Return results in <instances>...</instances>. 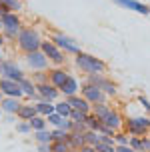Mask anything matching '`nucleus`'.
I'll list each match as a JSON object with an SVG mask.
<instances>
[{"label": "nucleus", "mask_w": 150, "mask_h": 152, "mask_svg": "<svg viewBox=\"0 0 150 152\" xmlns=\"http://www.w3.org/2000/svg\"><path fill=\"white\" fill-rule=\"evenodd\" d=\"M76 66L82 70V72H86V74H102L106 70V62H102L100 58H96V56H92V54L88 52H80L76 54Z\"/></svg>", "instance_id": "f257e3e1"}, {"label": "nucleus", "mask_w": 150, "mask_h": 152, "mask_svg": "<svg viewBox=\"0 0 150 152\" xmlns=\"http://www.w3.org/2000/svg\"><path fill=\"white\" fill-rule=\"evenodd\" d=\"M40 44H42V38L36 28H22L18 32V46L22 52H36V50H40Z\"/></svg>", "instance_id": "f03ea898"}, {"label": "nucleus", "mask_w": 150, "mask_h": 152, "mask_svg": "<svg viewBox=\"0 0 150 152\" xmlns=\"http://www.w3.org/2000/svg\"><path fill=\"white\" fill-rule=\"evenodd\" d=\"M126 130L130 136H138L144 138L150 132V118L148 116H134L126 120Z\"/></svg>", "instance_id": "7ed1b4c3"}, {"label": "nucleus", "mask_w": 150, "mask_h": 152, "mask_svg": "<svg viewBox=\"0 0 150 152\" xmlns=\"http://www.w3.org/2000/svg\"><path fill=\"white\" fill-rule=\"evenodd\" d=\"M2 28H4V38H18V32L22 30L20 18L14 12L2 14Z\"/></svg>", "instance_id": "20e7f679"}, {"label": "nucleus", "mask_w": 150, "mask_h": 152, "mask_svg": "<svg viewBox=\"0 0 150 152\" xmlns=\"http://www.w3.org/2000/svg\"><path fill=\"white\" fill-rule=\"evenodd\" d=\"M40 52L48 58V62H52V64H56V66L64 62V54H62V50H60L58 46H54L50 40H42V44H40Z\"/></svg>", "instance_id": "39448f33"}, {"label": "nucleus", "mask_w": 150, "mask_h": 152, "mask_svg": "<svg viewBox=\"0 0 150 152\" xmlns=\"http://www.w3.org/2000/svg\"><path fill=\"white\" fill-rule=\"evenodd\" d=\"M80 92H82V98L86 100V102H90V106H92V104H104L106 102L104 92L100 90V88H96V86H90V84L84 82Z\"/></svg>", "instance_id": "423d86ee"}, {"label": "nucleus", "mask_w": 150, "mask_h": 152, "mask_svg": "<svg viewBox=\"0 0 150 152\" xmlns=\"http://www.w3.org/2000/svg\"><path fill=\"white\" fill-rule=\"evenodd\" d=\"M0 72H2V78H8V80H14V82H20L24 78L22 68L12 60H4L2 66H0Z\"/></svg>", "instance_id": "0eeeda50"}, {"label": "nucleus", "mask_w": 150, "mask_h": 152, "mask_svg": "<svg viewBox=\"0 0 150 152\" xmlns=\"http://www.w3.org/2000/svg\"><path fill=\"white\" fill-rule=\"evenodd\" d=\"M50 42H52L54 46H58L60 50H66V52H72V54L80 52V46L76 44L70 36H66V34H54Z\"/></svg>", "instance_id": "6e6552de"}, {"label": "nucleus", "mask_w": 150, "mask_h": 152, "mask_svg": "<svg viewBox=\"0 0 150 152\" xmlns=\"http://www.w3.org/2000/svg\"><path fill=\"white\" fill-rule=\"evenodd\" d=\"M0 92L4 94V98H22L20 84L14 80H8V78H0Z\"/></svg>", "instance_id": "1a4fd4ad"}, {"label": "nucleus", "mask_w": 150, "mask_h": 152, "mask_svg": "<svg viewBox=\"0 0 150 152\" xmlns=\"http://www.w3.org/2000/svg\"><path fill=\"white\" fill-rule=\"evenodd\" d=\"M26 62H28L30 68H34L36 72H44V70L48 68V64H50V62H48V58H46V56L40 52V50L26 54Z\"/></svg>", "instance_id": "9d476101"}, {"label": "nucleus", "mask_w": 150, "mask_h": 152, "mask_svg": "<svg viewBox=\"0 0 150 152\" xmlns=\"http://www.w3.org/2000/svg\"><path fill=\"white\" fill-rule=\"evenodd\" d=\"M112 2L118 4V6H122V8H126V10L138 12V14H142V16L150 14V6L144 4V2H140V0H112Z\"/></svg>", "instance_id": "9b49d317"}, {"label": "nucleus", "mask_w": 150, "mask_h": 152, "mask_svg": "<svg viewBox=\"0 0 150 152\" xmlns=\"http://www.w3.org/2000/svg\"><path fill=\"white\" fill-rule=\"evenodd\" d=\"M36 94L40 96L42 102H50V104H54V100L58 98V88H54L50 82L36 84Z\"/></svg>", "instance_id": "f8f14e48"}, {"label": "nucleus", "mask_w": 150, "mask_h": 152, "mask_svg": "<svg viewBox=\"0 0 150 152\" xmlns=\"http://www.w3.org/2000/svg\"><path fill=\"white\" fill-rule=\"evenodd\" d=\"M66 102L70 104V108L72 110H76V112H82V114H90L92 112V106H90V102H86V100L82 98V96H68Z\"/></svg>", "instance_id": "ddd939ff"}, {"label": "nucleus", "mask_w": 150, "mask_h": 152, "mask_svg": "<svg viewBox=\"0 0 150 152\" xmlns=\"http://www.w3.org/2000/svg\"><path fill=\"white\" fill-rule=\"evenodd\" d=\"M70 78V74H68L66 70H60V68H54V70H50V74H48V82L52 84L54 88H62L64 84H66V80Z\"/></svg>", "instance_id": "4468645a"}, {"label": "nucleus", "mask_w": 150, "mask_h": 152, "mask_svg": "<svg viewBox=\"0 0 150 152\" xmlns=\"http://www.w3.org/2000/svg\"><path fill=\"white\" fill-rule=\"evenodd\" d=\"M104 126H108L110 130H114V132H118L120 128H122V116H120L116 110H110V114L104 118V122H102Z\"/></svg>", "instance_id": "2eb2a0df"}, {"label": "nucleus", "mask_w": 150, "mask_h": 152, "mask_svg": "<svg viewBox=\"0 0 150 152\" xmlns=\"http://www.w3.org/2000/svg\"><path fill=\"white\" fill-rule=\"evenodd\" d=\"M20 106H22V102L18 98H2V102H0V110L6 114H16Z\"/></svg>", "instance_id": "dca6fc26"}, {"label": "nucleus", "mask_w": 150, "mask_h": 152, "mask_svg": "<svg viewBox=\"0 0 150 152\" xmlns=\"http://www.w3.org/2000/svg\"><path fill=\"white\" fill-rule=\"evenodd\" d=\"M80 90V84H78V80H76L74 76H70V78H68L66 80V84H64V86H62V88H60V94H64V96H76V92Z\"/></svg>", "instance_id": "f3484780"}, {"label": "nucleus", "mask_w": 150, "mask_h": 152, "mask_svg": "<svg viewBox=\"0 0 150 152\" xmlns=\"http://www.w3.org/2000/svg\"><path fill=\"white\" fill-rule=\"evenodd\" d=\"M18 84H20L22 96H26V98H34V96H36V84L32 82L30 78H26V76H24V78H22Z\"/></svg>", "instance_id": "a211bd4d"}, {"label": "nucleus", "mask_w": 150, "mask_h": 152, "mask_svg": "<svg viewBox=\"0 0 150 152\" xmlns=\"http://www.w3.org/2000/svg\"><path fill=\"white\" fill-rule=\"evenodd\" d=\"M16 116L20 118V120H32L34 116H38L36 112V106H30V104H22V106L18 108V112H16Z\"/></svg>", "instance_id": "6ab92c4d"}, {"label": "nucleus", "mask_w": 150, "mask_h": 152, "mask_svg": "<svg viewBox=\"0 0 150 152\" xmlns=\"http://www.w3.org/2000/svg\"><path fill=\"white\" fill-rule=\"evenodd\" d=\"M100 90L104 92V96H118V86H116L110 78H104V80H102Z\"/></svg>", "instance_id": "aec40b11"}, {"label": "nucleus", "mask_w": 150, "mask_h": 152, "mask_svg": "<svg viewBox=\"0 0 150 152\" xmlns=\"http://www.w3.org/2000/svg\"><path fill=\"white\" fill-rule=\"evenodd\" d=\"M66 144H68V148H70V150H80V148L84 146L82 134H74V132H70V136H68Z\"/></svg>", "instance_id": "412c9836"}, {"label": "nucleus", "mask_w": 150, "mask_h": 152, "mask_svg": "<svg viewBox=\"0 0 150 152\" xmlns=\"http://www.w3.org/2000/svg\"><path fill=\"white\" fill-rule=\"evenodd\" d=\"M54 112L58 114L60 118H68V116H70V112H72V108H70V104H68L66 100H60V102H56V104H54Z\"/></svg>", "instance_id": "4be33fe9"}, {"label": "nucleus", "mask_w": 150, "mask_h": 152, "mask_svg": "<svg viewBox=\"0 0 150 152\" xmlns=\"http://www.w3.org/2000/svg\"><path fill=\"white\" fill-rule=\"evenodd\" d=\"M110 110H112V108L106 106V104H94V108H92V112H90V114H94L100 122H104V118L110 114Z\"/></svg>", "instance_id": "5701e85b"}, {"label": "nucleus", "mask_w": 150, "mask_h": 152, "mask_svg": "<svg viewBox=\"0 0 150 152\" xmlns=\"http://www.w3.org/2000/svg\"><path fill=\"white\" fill-rule=\"evenodd\" d=\"M36 112L38 116H42V118H46V116H50V114L54 112V104H50V102H38L36 104Z\"/></svg>", "instance_id": "b1692460"}, {"label": "nucleus", "mask_w": 150, "mask_h": 152, "mask_svg": "<svg viewBox=\"0 0 150 152\" xmlns=\"http://www.w3.org/2000/svg\"><path fill=\"white\" fill-rule=\"evenodd\" d=\"M82 138H84V146H96L100 142V134L98 132H92V130H86L82 134Z\"/></svg>", "instance_id": "393cba45"}, {"label": "nucleus", "mask_w": 150, "mask_h": 152, "mask_svg": "<svg viewBox=\"0 0 150 152\" xmlns=\"http://www.w3.org/2000/svg\"><path fill=\"white\" fill-rule=\"evenodd\" d=\"M30 128L34 130V132H40V130H46V118H42V116H34L32 120H28Z\"/></svg>", "instance_id": "a878e982"}, {"label": "nucleus", "mask_w": 150, "mask_h": 152, "mask_svg": "<svg viewBox=\"0 0 150 152\" xmlns=\"http://www.w3.org/2000/svg\"><path fill=\"white\" fill-rule=\"evenodd\" d=\"M100 126H102V122L98 120L94 114H88V116H86V128H88V130L98 132V130H100Z\"/></svg>", "instance_id": "bb28decb"}, {"label": "nucleus", "mask_w": 150, "mask_h": 152, "mask_svg": "<svg viewBox=\"0 0 150 152\" xmlns=\"http://www.w3.org/2000/svg\"><path fill=\"white\" fill-rule=\"evenodd\" d=\"M50 134H52V142H66L68 136H70V132H66V130H62V128L52 130Z\"/></svg>", "instance_id": "cd10ccee"}, {"label": "nucleus", "mask_w": 150, "mask_h": 152, "mask_svg": "<svg viewBox=\"0 0 150 152\" xmlns=\"http://www.w3.org/2000/svg\"><path fill=\"white\" fill-rule=\"evenodd\" d=\"M0 4L6 6L8 12H16V10L22 8V2H20V0H0Z\"/></svg>", "instance_id": "c85d7f7f"}, {"label": "nucleus", "mask_w": 150, "mask_h": 152, "mask_svg": "<svg viewBox=\"0 0 150 152\" xmlns=\"http://www.w3.org/2000/svg\"><path fill=\"white\" fill-rule=\"evenodd\" d=\"M128 146H130L134 152H144L142 138H138V136H130V138H128Z\"/></svg>", "instance_id": "c756f323"}, {"label": "nucleus", "mask_w": 150, "mask_h": 152, "mask_svg": "<svg viewBox=\"0 0 150 152\" xmlns=\"http://www.w3.org/2000/svg\"><path fill=\"white\" fill-rule=\"evenodd\" d=\"M36 142H40V144H50L52 142V134L48 130H40V132H36Z\"/></svg>", "instance_id": "7c9ffc66"}, {"label": "nucleus", "mask_w": 150, "mask_h": 152, "mask_svg": "<svg viewBox=\"0 0 150 152\" xmlns=\"http://www.w3.org/2000/svg\"><path fill=\"white\" fill-rule=\"evenodd\" d=\"M102 80H104V76H102V74H88V76H86V84L96 86V88H100Z\"/></svg>", "instance_id": "2f4dec72"}, {"label": "nucleus", "mask_w": 150, "mask_h": 152, "mask_svg": "<svg viewBox=\"0 0 150 152\" xmlns=\"http://www.w3.org/2000/svg\"><path fill=\"white\" fill-rule=\"evenodd\" d=\"M86 116H88V114H82V112H76V110H72L68 118H70L72 122H76V124H84V122H86Z\"/></svg>", "instance_id": "473e14b6"}, {"label": "nucleus", "mask_w": 150, "mask_h": 152, "mask_svg": "<svg viewBox=\"0 0 150 152\" xmlns=\"http://www.w3.org/2000/svg\"><path fill=\"white\" fill-rule=\"evenodd\" d=\"M70 148H68L66 142H50V152H68Z\"/></svg>", "instance_id": "72a5a7b5"}, {"label": "nucleus", "mask_w": 150, "mask_h": 152, "mask_svg": "<svg viewBox=\"0 0 150 152\" xmlns=\"http://www.w3.org/2000/svg\"><path fill=\"white\" fill-rule=\"evenodd\" d=\"M112 140H114V144H116V146H124V144H128V136H126V134H122V132H116Z\"/></svg>", "instance_id": "f704fd0d"}, {"label": "nucleus", "mask_w": 150, "mask_h": 152, "mask_svg": "<svg viewBox=\"0 0 150 152\" xmlns=\"http://www.w3.org/2000/svg\"><path fill=\"white\" fill-rule=\"evenodd\" d=\"M62 120H64V118H60V116H58L56 112H52L50 116H46V122H50V124H54L56 128H60V124H62Z\"/></svg>", "instance_id": "c9c22d12"}, {"label": "nucleus", "mask_w": 150, "mask_h": 152, "mask_svg": "<svg viewBox=\"0 0 150 152\" xmlns=\"http://www.w3.org/2000/svg\"><path fill=\"white\" fill-rule=\"evenodd\" d=\"M30 130L32 128H30V124L26 120H20L18 124H16V132H20V134H28Z\"/></svg>", "instance_id": "e433bc0d"}, {"label": "nucleus", "mask_w": 150, "mask_h": 152, "mask_svg": "<svg viewBox=\"0 0 150 152\" xmlns=\"http://www.w3.org/2000/svg\"><path fill=\"white\" fill-rule=\"evenodd\" d=\"M138 104L146 110V114H148V118H150V102H148V98H146V96H138Z\"/></svg>", "instance_id": "4c0bfd02"}, {"label": "nucleus", "mask_w": 150, "mask_h": 152, "mask_svg": "<svg viewBox=\"0 0 150 152\" xmlns=\"http://www.w3.org/2000/svg\"><path fill=\"white\" fill-rule=\"evenodd\" d=\"M34 80H36L34 84H44V82H48V74L46 72H36L34 74Z\"/></svg>", "instance_id": "58836bf2"}, {"label": "nucleus", "mask_w": 150, "mask_h": 152, "mask_svg": "<svg viewBox=\"0 0 150 152\" xmlns=\"http://www.w3.org/2000/svg\"><path fill=\"white\" fill-rule=\"evenodd\" d=\"M116 152H134V150H132L128 144H124V146H116Z\"/></svg>", "instance_id": "ea45409f"}, {"label": "nucleus", "mask_w": 150, "mask_h": 152, "mask_svg": "<svg viewBox=\"0 0 150 152\" xmlns=\"http://www.w3.org/2000/svg\"><path fill=\"white\" fill-rule=\"evenodd\" d=\"M142 146H144V152H150V138H146V136L142 138Z\"/></svg>", "instance_id": "a19ab883"}, {"label": "nucleus", "mask_w": 150, "mask_h": 152, "mask_svg": "<svg viewBox=\"0 0 150 152\" xmlns=\"http://www.w3.org/2000/svg\"><path fill=\"white\" fill-rule=\"evenodd\" d=\"M38 152H50V144H38Z\"/></svg>", "instance_id": "79ce46f5"}, {"label": "nucleus", "mask_w": 150, "mask_h": 152, "mask_svg": "<svg viewBox=\"0 0 150 152\" xmlns=\"http://www.w3.org/2000/svg\"><path fill=\"white\" fill-rule=\"evenodd\" d=\"M80 152H96V150H94V146H82Z\"/></svg>", "instance_id": "37998d69"}, {"label": "nucleus", "mask_w": 150, "mask_h": 152, "mask_svg": "<svg viewBox=\"0 0 150 152\" xmlns=\"http://www.w3.org/2000/svg\"><path fill=\"white\" fill-rule=\"evenodd\" d=\"M6 12H8L6 6H2V4H0V16H2V14H6Z\"/></svg>", "instance_id": "c03bdc74"}, {"label": "nucleus", "mask_w": 150, "mask_h": 152, "mask_svg": "<svg viewBox=\"0 0 150 152\" xmlns=\"http://www.w3.org/2000/svg\"><path fill=\"white\" fill-rule=\"evenodd\" d=\"M0 46H4V34H0Z\"/></svg>", "instance_id": "a18cd8bd"}, {"label": "nucleus", "mask_w": 150, "mask_h": 152, "mask_svg": "<svg viewBox=\"0 0 150 152\" xmlns=\"http://www.w3.org/2000/svg\"><path fill=\"white\" fill-rule=\"evenodd\" d=\"M2 98H4V94H2V92H0V102H2Z\"/></svg>", "instance_id": "49530a36"}, {"label": "nucleus", "mask_w": 150, "mask_h": 152, "mask_svg": "<svg viewBox=\"0 0 150 152\" xmlns=\"http://www.w3.org/2000/svg\"><path fill=\"white\" fill-rule=\"evenodd\" d=\"M0 28H2V16H0Z\"/></svg>", "instance_id": "de8ad7c7"}, {"label": "nucleus", "mask_w": 150, "mask_h": 152, "mask_svg": "<svg viewBox=\"0 0 150 152\" xmlns=\"http://www.w3.org/2000/svg\"><path fill=\"white\" fill-rule=\"evenodd\" d=\"M2 62H4V60H2V56H0V66H2Z\"/></svg>", "instance_id": "09e8293b"}, {"label": "nucleus", "mask_w": 150, "mask_h": 152, "mask_svg": "<svg viewBox=\"0 0 150 152\" xmlns=\"http://www.w3.org/2000/svg\"><path fill=\"white\" fill-rule=\"evenodd\" d=\"M68 152H80V150H68Z\"/></svg>", "instance_id": "8fccbe9b"}, {"label": "nucleus", "mask_w": 150, "mask_h": 152, "mask_svg": "<svg viewBox=\"0 0 150 152\" xmlns=\"http://www.w3.org/2000/svg\"><path fill=\"white\" fill-rule=\"evenodd\" d=\"M0 114H2V110H0Z\"/></svg>", "instance_id": "3c124183"}]
</instances>
